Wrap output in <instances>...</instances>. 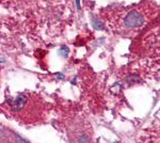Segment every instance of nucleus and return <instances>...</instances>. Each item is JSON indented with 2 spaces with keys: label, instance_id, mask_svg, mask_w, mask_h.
<instances>
[{
  "label": "nucleus",
  "instance_id": "2",
  "mask_svg": "<svg viewBox=\"0 0 160 143\" xmlns=\"http://www.w3.org/2000/svg\"><path fill=\"white\" fill-rule=\"evenodd\" d=\"M59 54H60L62 57H64V58H68V54H69L68 47H66V46H62V47L60 48V50H59Z\"/></svg>",
  "mask_w": 160,
  "mask_h": 143
},
{
  "label": "nucleus",
  "instance_id": "3",
  "mask_svg": "<svg viewBox=\"0 0 160 143\" xmlns=\"http://www.w3.org/2000/svg\"><path fill=\"white\" fill-rule=\"evenodd\" d=\"M94 26H95V27H96L98 30L102 29V25H99L98 23H97V20H95V22H94Z\"/></svg>",
  "mask_w": 160,
  "mask_h": 143
},
{
  "label": "nucleus",
  "instance_id": "4",
  "mask_svg": "<svg viewBox=\"0 0 160 143\" xmlns=\"http://www.w3.org/2000/svg\"><path fill=\"white\" fill-rule=\"evenodd\" d=\"M57 77H58V79H64L63 74H57Z\"/></svg>",
  "mask_w": 160,
  "mask_h": 143
},
{
  "label": "nucleus",
  "instance_id": "1",
  "mask_svg": "<svg viewBox=\"0 0 160 143\" xmlns=\"http://www.w3.org/2000/svg\"><path fill=\"white\" fill-rule=\"evenodd\" d=\"M146 22V12L143 9H133L125 15L123 24L127 29H137Z\"/></svg>",
  "mask_w": 160,
  "mask_h": 143
},
{
  "label": "nucleus",
  "instance_id": "5",
  "mask_svg": "<svg viewBox=\"0 0 160 143\" xmlns=\"http://www.w3.org/2000/svg\"><path fill=\"white\" fill-rule=\"evenodd\" d=\"M76 3H77V8L80 9V0H76Z\"/></svg>",
  "mask_w": 160,
  "mask_h": 143
}]
</instances>
